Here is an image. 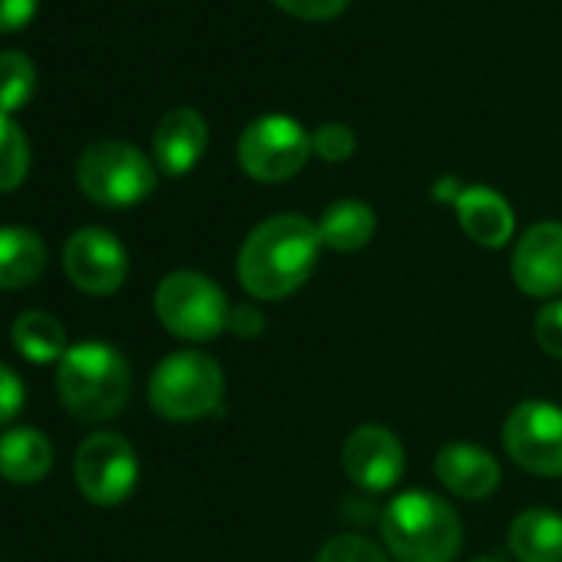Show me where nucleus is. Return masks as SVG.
Wrapping results in <instances>:
<instances>
[{"label":"nucleus","instance_id":"39448f33","mask_svg":"<svg viewBox=\"0 0 562 562\" xmlns=\"http://www.w3.org/2000/svg\"><path fill=\"white\" fill-rule=\"evenodd\" d=\"M77 182L87 199L106 209H126L153 195L156 166L126 139H97L77 162Z\"/></svg>","mask_w":562,"mask_h":562},{"label":"nucleus","instance_id":"5701e85b","mask_svg":"<svg viewBox=\"0 0 562 562\" xmlns=\"http://www.w3.org/2000/svg\"><path fill=\"white\" fill-rule=\"evenodd\" d=\"M315 562H391V559L371 539H364L358 532H341V536H331L318 549Z\"/></svg>","mask_w":562,"mask_h":562},{"label":"nucleus","instance_id":"6ab92c4d","mask_svg":"<svg viewBox=\"0 0 562 562\" xmlns=\"http://www.w3.org/2000/svg\"><path fill=\"white\" fill-rule=\"evenodd\" d=\"M378 232V215L368 202L361 199H338L331 202L325 212H322V222H318V235H322V245L331 248V251H361Z\"/></svg>","mask_w":562,"mask_h":562},{"label":"nucleus","instance_id":"c756f323","mask_svg":"<svg viewBox=\"0 0 562 562\" xmlns=\"http://www.w3.org/2000/svg\"><path fill=\"white\" fill-rule=\"evenodd\" d=\"M473 562H499V559H493V555H483V559H473Z\"/></svg>","mask_w":562,"mask_h":562},{"label":"nucleus","instance_id":"f3484780","mask_svg":"<svg viewBox=\"0 0 562 562\" xmlns=\"http://www.w3.org/2000/svg\"><path fill=\"white\" fill-rule=\"evenodd\" d=\"M509 552L519 562H562V516L546 506H529L509 522Z\"/></svg>","mask_w":562,"mask_h":562},{"label":"nucleus","instance_id":"4468645a","mask_svg":"<svg viewBox=\"0 0 562 562\" xmlns=\"http://www.w3.org/2000/svg\"><path fill=\"white\" fill-rule=\"evenodd\" d=\"M437 480L460 499H486L496 493L503 470L499 460L476 443H447L434 460Z\"/></svg>","mask_w":562,"mask_h":562},{"label":"nucleus","instance_id":"6e6552de","mask_svg":"<svg viewBox=\"0 0 562 562\" xmlns=\"http://www.w3.org/2000/svg\"><path fill=\"white\" fill-rule=\"evenodd\" d=\"M503 450L532 476H562V407L549 401L516 404L503 420Z\"/></svg>","mask_w":562,"mask_h":562},{"label":"nucleus","instance_id":"f03ea898","mask_svg":"<svg viewBox=\"0 0 562 562\" xmlns=\"http://www.w3.org/2000/svg\"><path fill=\"white\" fill-rule=\"evenodd\" d=\"M381 536L397 562H453L463 549V519L437 493H397L381 513Z\"/></svg>","mask_w":562,"mask_h":562},{"label":"nucleus","instance_id":"423d86ee","mask_svg":"<svg viewBox=\"0 0 562 562\" xmlns=\"http://www.w3.org/2000/svg\"><path fill=\"white\" fill-rule=\"evenodd\" d=\"M228 299L202 271L179 268L166 274L156 289L159 325L182 341H212L228 328Z\"/></svg>","mask_w":562,"mask_h":562},{"label":"nucleus","instance_id":"f8f14e48","mask_svg":"<svg viewBox=\"0 0 562 562\" xmlns=\"http://www.w3.org/2000/svg\"><path fill=\"white\" fill-rule=\"evenodd\" d=\"M509 271L516 289L529 299L552 302L562 295V222H536L513 248Z\"/></svg>","mask_w":562,"mask_h":562},{"label":"nucleus","instance_id":"b1692460","mask_svg":"<svg viewBox=\"0 0 562 562\" xmlns=\"http://www.w3.org/2000/svg\"><path fill=\"white\" fill-rule=\"evenodd\" d=\"M358 149V136L345 123H322L312 133V153L325 162H348Z\"/></svg>","mask_w":562,"mask_h":562},{"label":"nucleus","instance_id":"a878e982","mask_svg":"<svg viewBox=\"0 0 562 562\" xmlns=\"http://www.w3.org/2000/svg\"><path fill=\"white\" fill-rule=\"evenodd\" d=\"M271 4L302 21H335L348 8V0H271Z\"/></svg>","mask_w":562,"mask_h":562},{"label":"nucleus","instance_id":"393cba45","mask_svg":"<svg viewBox=\"0 0 562 562\" xmlns=\"http://www.w3.org/2000/svg\"><path fill=\"white\" fill-rule=\"evenodd\" d=\"M532 338L549 358L562 361V299H552L539 308L532 322Z\"/></svg>","mask_w":562,"mask_h":562},{"label":"nucleus","instance_id":"7ed1b4c3","mask_svg":"<svg viewBox=\"0 0 562 562\" xmlns=\"http://www.w3.org/2000/svg\"><path fill=\"white\" fill-rule=\"evenodd\" d=\"M130 364L106 341H80L67 348L57 368V391L64 407L83 424L113 420L130 401Z\"/></svg>","mask_w":562,"mask_h":562},{"label":"nucleus","instance_id":"20e7f679","mask_svg":"<svg viewBox=\"0 0 562 562\" xmlns=\"http://www.w3.org/2000/svg\"><path fill=\"white\" fill-rule=\"evenodd\" d=\"M225 394L222 364L205 351H176L149 378V404L159 417L186 424L209 417Z\"/></svg>","mask_w":562,"mask_h":562},{"label":"nucleus","instance_id":"9b49d317","mask_svg":"<svg viewBox=\"0 0 562 562\" xmlns=\"http://www.w3.org/2000/svg\"><path fill=\"white\" fill-rule=\"evenodd\" d=\"M341 467L355 486L368 493H387L404 476V443L384 424H361L345 437Z\"/></svg>","mask_w":562,"mask_h":562},{"label":"nucleus","instance_id":"ddd939ff","mask_svg":"<svg viewBox=\"0 0 562 562\" xmlns=\"http://www.w3.org/2000/svg\"><path fill=\"white\" fill-rule=\"evenodd\" d=\"M209 146V123L199 110H169L153 133V156L166 176H186L199 166Z\"/></svg>","mask_w":562,"mask_h":562},{"label":"nucleus","instance_id":"9d476101","mask_svg":"<svg viewBox=\"0 0 562 562\" xmlns=\"http://www.w3.org/2000/svg\"><path fill=\"white\" fill-rule=\"evenodd\" d=\"M64 271L83 295L106 299L123 289L130 274V255L110 228L87 225L67 238Z\"/></svg>","mask_w":562,"mask_h":562},{"label":"nucleus","instance_id":"1a4fd4ad","mask_svg":"<svg viewBox=\"0 0 562 562\" xmlns=\"http://www.w3.org/2000/svg\"><path fill=\"white\" fill-rule=\"evenodd\" d=\"M74 476L80 493L93 506H120L130 499L139 480V460L126 437L113 430L90 434L74 457Z\"/></svg>","mask_w":562,"mask_h":562},{"label":"nucleus","instance_id":"0eeeda50","mask_svg":"<svg viewBox=\"0 0 562 562\" xmlns=\"http://www.w3.org/2000/svg\"><path fill=\"white\" fill-rule=\"evenodd\" d=\"M235 156L255 182H289L312 156V133L285 113H268L241 130Z\"/></svg>","mask_w":562,"mask_h":562},{"label":"nucleus","instance_id":"cd10ccee","mask_svg":"<svg viewBox=\"0 0 562 562\" xmlns=\"http://www.w3.org/2000/svg\"><path fill=\"white\" fill-rule=\"evenodd\" d=\"M37 8H41V0H0V34L27 27Z\"/></svg>","mask_w":562,"mask_h":562},{"label":"nucleus","instance_id":"dca6fc26","mask_svg":"<svg viewBox=\"0 0 562 562\" xmlns=\"http://www.w3.org/2000/svg\"><path fill=\"white\" fill-rule=\"evenodd\" d=\"M47 268L44 238L24 225L0 228V292L31 289Z\"/></svg>","mask_w":562,"mask_h":562},{"label":"nucleus","instance_id":"aec40b11","mask_svg":"<svg viewBox=\"0 0 562 562\" xmlns=\"http://www.w3.org/2000/svg\"><path fill=\"white\" fill-rule=\"evenodd\" d=\"M11 341L34 364H50V361H60L67 355V331H64V325L54 315L37 312V308L18 315V322L11 328Z\"/></svg>","mask_w":562,"mask_h":562},{"label":"nucleus","instance_id":"4be33fe9","mask_svg":"<svg viewBox=\"0 0 562 562\" xmlns=\"http://www.w3.org/2000/svg\"><path fill=\"white\" fill-rule=\"evenodd\" d=\"M31 169V146L24 130L0 113V192H11L24 182Z\"/></svg>","mask_w":562,"mask_h":562},{"label":"nucleus","instance_id":"2eb2a0df","mask_svg":"<svg viewBox=\"0 0 562 562\" xmlns=\"http://www.w3.org/2000/svg\"><path fill=\"white\" fill-rule=\"evenodd\" d=\"M457 222L463 228V235L470 241H476L480 248H506V241L516 232V215L513 205L490 186H467L457 202Z\"/></svg>","mask_w":562,"mask_h":562},{"label":"nucleus","instance_id":"412c9836","mask_svg":"<svg viewBox=\"0 0 562 562\" xmlns=\"http://www.w3.org/2000/svg\"><path fill=\"white\" fill-rule=\"evenodd\" d=\"M37 93V67L21 50H0V113L24 110Z\"/></svg>","mask_w":562,"mask_h":562},{"label":"nucleus","instance_id":"c85d7f7f","mask_svg":"<svg viewBox=\"0 0 562 562\" xmlns=\"http://www.w3.org/2000/svg\"><path fill=\"white\" fill-rule=\"evenodd\" d=\"M235 338H258L265 331V315L255 305H235L228 312V328Z\"/></svg>","mask_w":562,"mask_h":562},{"label":"nucleus","instance_id":"f257e3e1","mask_svg":"<svg viewBox=\"0 0 562 562\" xmlns=\"http://www.w3.org/2000/svg\"><path fill=\"white\" fill-rule=\"evenodd\" d=\"M322 248L318 222L302 212H281L248 232L235 258V274L251 299L285 302L312 278Z\"/></svg>","mask_w":562,"mask_h":562},{"label":"nucleus","instance_id":"bb28decb","mask_svg":"<svg viewBox=\"0 0 562 562\" xmlns=\"http://www.w3.org/2000/svg\"><path fill=\"white\" fill-rule=\"evenodd\" d=\"M24 407V381L14 368L0 364V427L11 424Z\"/></svg>","mask_w":562,"mask_h":562},{"label":"nucleus","instance_id":"a211bd4d","mask_svg":"<svg viewBox=\"0 0 562 562\" xmlns=\"http://www.w3.org/2000/svg\"><path fill=\"white\" fill-rule=\"evenodd\" d=\"M54 467L50 440L34 427H14L0 437V476L11 483H37Z\"/></svg>","mask_w":562,"mask_h":562}]
</instances>
